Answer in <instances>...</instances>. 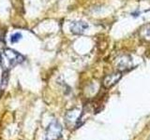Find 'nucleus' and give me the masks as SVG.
<instances>
[{"label": "nucleus", "mask_w": 150, "mask_h": 140, "mask_svg": "<svg viewBox=\"0 0 150 140\" xmlns=\"http://www.w3.org/2000/svg\"><path fill=\"white\" fill-rule=\"evenodd\" d=\"M122 75H123V74H122L121 71L114 72L112 74L107 75V76L104 78V79H103V82H102L104 88L109 89V88L112 87L115 83H117L120 80V78H122Z\"/></svg>", "instance_id": "20e7f679"}, {"label": "nucleus", "mask_w": 150, "mask_h": 140, "mask_svg": "<svg viewBox=\"0 0 150 140\" xmlns=\"http://www.w3.org/2000/svg\"><path fill=\"white\" fill-rule=\"evenodd\" d=\"M80 119H81V115H80V112L78 109H74V110L69 111L67 115V120L69 121V123H76V126H77V123L80 120Z\"/></svg>", "instance_id": "423d86ee"}, {"label": "nucleus", "mask_w": 150, "mask_h": 140, "mask_svg": "<svg viewBox=\"0 0 150 140\" xmlns=\"http://www.w3.org/2000/svg\"><path fill=\"white\" fill-rule=\"evenodd\" d=\"M25 57L18 51L11 49H5L0 54V64L3 68L12 67L23 62Z\"/></svg>", "instance_id": "f257e3e1"}, {"label": "nucleus", "mask_w": 150, "mask_h": 140, "mask_svg": "<svg viewBox=\"0 0 150 140\" xmlns=\"http://www.w3.org/2000/svg\"><path fill=\"white\" fill-rule=\"evenodd\" d=\"M22 37V35L20 33H15V34H13L11 36V42L13 44V43H17V42L21 39Z\"/></svg>", "instance_id": "1a4fd4ad"}, {"label": "nucleus", "mask_w": 150, "mask_h": 140, "mask_svg": "<svg viewBox=\"0 0 150 140\" xmlns=\"http://www.w3.org/2000/svg\"><path fill=\"white\" fill-rule=\"evenodd\" d=\"M140 36L144 40H147V41L150 42V23L144 24V25H143L142 27H141Z\"/></svg>", "instance_id": "0eeeda50"}, {"label": "nucleus", "mask_w": 150, "mask_h": 140, "mask_svg": "<svg viewBox=\"0 0 150 140\" xmlns=\"http://www.w3.org/2000/svg\"><path fill=\"white\" fill-rule=\"evenodd\" d=\"M8 80V70H5V71L3 72V76H2V84H1L3 88L7 85Z\"/></svg>", "instance_id": "6e6552de"}, {"label": "nucleus", "mask_w": 150, "mask_h": 140, "mask_svg": "<svg viewBox=\"0 0 150 140\" xmlns=\"http://www.w3.org/2000/svg\"><path fill=\"white\" fill-rule=\"evenodd\" d=\"M87 28L88 23L84 21H75L69 25V30L74 35H83Z\"/></svg>", "instance_id": "7ed1b4c3"}, {"label": "nucleus", "mask_w": 150, "mask_h": 140, "mask_svg": "<svg viewBox=\"0 0 150 140\" xmlns=\"http://www.w3.org/2000/svg\"><path fill=\"white\" fill-rule=\"evenodd\" d=\"M62 135V126L56 120L51 121L46 128L45 140H58Z\"/></svg>", "instance_id": "f03ea898"}, {"label": "nucleus", "mask_w": 150, "mask_h": 140, "mask_svg": "<svg viewBox=\"0 0 150 140\" xmlns=\"http://www.w3.org/2000/svg\"><path fill=\"white\" fill-rule=\"evenodd\" d=\"M131 60L130 57L128 55H123L118 59L117 61V68L119 69V71H122V70H125L127 68H129V66L130 65Z\"/></svg>", "instance_id": "39448f33"}]
</instances>
